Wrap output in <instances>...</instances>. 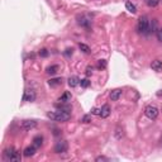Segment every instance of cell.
I'll use <instances>...</instances> for the list:
<instances>
[{"label":"cell","instance_id":"obj_29","mask_svg":"<svg viewBox=\"0 0 162 162\" xmlns=\"http://www.w3.org/2000/svg\"><path fill=\"white\" fill-rule=\"evenodd\" d=\"M97 67H99V69H105V67H106V61H105V59H100Z\"/></svg>","mask_w":162,"mask_h":162},{"label":"cell","instance_id":"obj_6","mask_svg":"<svg viewBox=\"0 0 162 162\" xmlns=\"http://www.w3.org/2000/svg\"><path fill=\"white\" fill-rule=\"evenodd\" d=\"M69 148V144H67L66 140H59L54 146V153H65Z\"/></svg>","mask_w":162,"mask_h":162},{"label":"cell","instance_id":"obj_11","mask_svg":"<svg viewBox=\"0 0 162 162\" xmlns=\"http://www.w3.org/2000/svg\"><path fill=\"white\" fill-rule=\"evenodd\" d=\"M71 99H72L71 92L70 91H65L61 96L58 97V103H70Z\"/></svg>","mask_w":162,"mask_h":162},{"label":"cell","instance_id":"obj_12","mask_svg":"<svg viewBox=\"0 0 162 162\" xmlns=\"http://www.w3.org/2000/svg\"><path fill=\"white\" fill-rule=\"evenodd\" d=\"M100 110H101V112H100V117L101 118H108L110 115V113H112V109H110V106L108 104L103 105V108H101Z\"/></svg>","mask_w":162,"mask_h":162},{"label":"cell","instance_id":"obj_3","mask_svg":"<svg viewBox=\"0 0 162 162\" xmlns=\"http://www.w3.org/2000/svg\"><path fill=\"white\" fill-rule=\"evenodd\" d=\"M148 27H150V20H148V16L143 15L140 16L139 20H138V25H137V29L139 33H147L148 32Z\"/></svg>","mask_w":162,"mask_h":162},{"label":"cell","instance_id":"obj_28","mask_svg":"<svg viewBox=\"0 0 162 162\" xmlns=\"http://www.w3.org/2000/svg\"><path fill=\"white\" fill-rule=\"evenodd\" d=\"M72 53H74V49L72 48H67L65 52H63V54H65L66 57H70V56H72Z\"/></svg>","mask_w":162,"mask_h":162},{"label":"cell","instance_id":"obj_7","mask_svg":"<svg viewBox=\"0 0 162 162\" xmlns=\"http://www.w3.org/2000/svg\"><path fill=\"white\" fill-rule=\"evenodd\" d=\"M37 127V122L36 120H23L22 124H20V128L23 130H31L33 128Z\"/></svg>","mask_w":162,"mask_h":162},{"label":"cell","instance_id":"obj_1","mask_svg":"<svg viewBox=\"0 0 162 162\" xmlns=\"http://www.w3.org/2000/svg\"><path fill=\"white\" fill-rule=\"evenodd\" d=\"M47 118H49L51 120H54V122H67L71 118V113H66L57 109V112L47 113Z\"/></svg>","mask_w":162,"mask_h":162},{"label":"cell","instance_id":"obj_22","mask_svg":"<svg viewBox=\"0 0 162 162\" xmlns=\"http://www.w3.org/2000/svg\"><path fill=\"white\" fill-rule=\"evenodd\" d=\"M147 1V5L148 6H151V8H155L158 5V3H160V0H146Z\"/></svg>","mask_w":162,"mask_h":162},{"label":"cell","instance_id":"obj_32","mask_svg":"<svg viewBox=\"0 0 162 162\" xmlns=\"http://www.w3.org/2000/svg\"><path fill=\"white\" fill-rule=\"evenodd\" d=\"M95 161H96V162H99V161H108V158H106V157H104V156H99V157H96Z\"/></svg>","mask_w":162,"mask_h":162},{"label":"cell","instance_id":"obj_21","mask_svg":"<svg viewBox=\"0 0 162 162\" xmlns=\"http://www.w3.org/2000/svg\"><path fill=\"white\" fill-rule=\"evenodd\" d=\"M114 134H115V138H117V139H122L123 134H124V133H123L122 127H117V128H115V133H114Z\"/></svg>","mask_w":162,"mask_h":162},{"label":"cell","instance_id":"obj_18","mask_svg":"<svg viewBox=\"0 0 162 162\" xmlns=\"http://www.w3.org/2000/svg\"><path fill=\"white\" fill-rule=\"evenodd\" d=\"M48 84L51 86H58V85L62 84V79L61 77H54V79H51L48 80Z\"/></svg>","mask_w":162,"mask_h":162},{"label":"cell","instance_id":"obj_26","mask_svg":"<svg viewBox=\"0 0 162 162\" xmlns=\"http://www.w3.org/2000/svg\"><path fill=\"white\" fill-rule=\"evenodd\" d=\"M82 123H90L91 122V115H84L82 119H81Z\"/></svg>","mask_w":162,"mask_h":162},{"label":"cell","instance_id":"obj_9","mask_svg":"<svg viewBox=\"0 0 162 162\" xmlns=\"http://www.w3.org/2000/svg\"><path fill=\"white\" fill-rule=\"evenodd\" d=\"M122 94H123L122 89H114V90L110 91V99H112L113 101H117V100L120 99Z\"/></svg>","mask_w":162,"mask_h":162},{"label":"cell","instance_id":"obj_16","mask_svg":"<svg viewBox=\"0 0 162 162\" xmlns=\"http://www.w3.org/2000/svg\"><path fill=\"white\" fill-rule=\"evenodd\" d=\"M58 70H59V67L57 66V65H52V66H48L46 69V72L48 75H56L57 72H58Z\"/></svg>","mask_w":162,"mask_h":162},{"label":"cell","instance_id":"obj_25","mask_svg":"<svg viewBox=\"0 0 162 162\" xmlns=\"http://www.w3.org/2000/svg\"><path fill=\"white\" fill-rule=\"evenodd\" d=\"M156 36H157V39H158L160 43H162V28H158L156 31Z\"/></svg>","mask_w":162,"mask_h":162},{"label":"cell","instance_id":"obj_20","mask_svg":"<svg viewBox=\"0 0 162 162\" xmlns=\"http://www.w3.org/2000/svg\"><path fill=\"white\" fill-rule=\"evenodd\" d=\"M79 47H80V49L84 53H86V54H89V53L91 52V51H90V47H89L87 44H85V43H80Z\"/></svg>","mask_w":162,"mask_h":162},{"label":"cell","instance_id":"obj_31","mask_svg":"<svg viewBox=\"0 0 162 162\" xmlns=\"http://www.w3.org/2000/svg\"><path fill=\"white\" fill-rule=\"evenodd\" d=\"M100 112H101L100 109H97V108H94V109L91 110V114H95V115H100Z\"/></svg>","mask_w":162,"mask_h":162},{"label":"cell","instance_id":"obj_10","mask_svg":"<svg viewBox=\"0 0 162 162\" xmlns=\"http://www.w3.org/2000/svg\"><path fill=\"white\" fill-rule=\"evenodd\" d=\"M23 100L24 101H34L36 100V92L33 90H27L23 95Z\"/></svg>","mask_w":162,"mask_h":162},{"label":"cell","instance_id":"obj_8","mask_svg":"<svg viewBox=\"0 0 162 162\" xmlns=\"http://www.w3.org/2000/svg\"><path fill=\"white\" fill-rule=\"evenodd\" d=\"M54 106L58 110H62V112H66V113H71V110H72V106L69 103H57Z\"/></svg>","mask_w":162,"mask_h":162},{"label":"cell","instance_id":"obj_4","mask_svg":"<svg viewBox=\"0 0 162 162\" xmlns=\"http://www.w3.org/2000/svg\"><path fill=\"white\" fill-rule=\"evenodd\" d=\"M158 109L156 108L155 105H148L146 109H144V114H146V117L148 119H151V120H155L158 117Z\"/></svg>","mask_w":162,"mask_h":162},{"label":"cell","instance_id":"obj_14","mask_svg":"<svg viewBox=\"0 0 162 162\" xmlns=\"http://www.w3.org/2000/svg\"><path fill=\"white\" fill-rule=\"evenodd\" d=\"M151 69L153 71H157V72L162 71V61H160V59H155V61H152Z\"/></svg>","mask_w":162,"mask_h":162},{"label":"cell","instance_id":"obj_24","mask_svg":"<svg viewBox=\"0 0 162 162\" xmlns=\"http://www.w3.org/2000/svg\"><path fill=\"white\" fill-rule=\"evenodd\" d=\"M80 85L82 87H87L90 85V81H89V79H82V80H80Z\"/></svg>","mask_w":162,"mask_h":162},{"label":"cell","instance_id":"obj_17","mask_svg":"<svg viewBox=\"0 0 162 162\" xmlns=\"http://www.w3.org/2000/svg\"><path fill=\"white\" fill-rule=\"evenodd\" d=\"M42 144H43V137H42V135H37V137L33 138V146L34 147L39 148Z\"/></svg>","mask_w":162,"mask_h":162},{"label":"cell","instance_id":"obj_30","mask_svg":"<svg viewBox=\"0 0 162 162\" xmlns=\"http://www.w3.org/2000/svg\"><path fill=\"white\" fill-rule=\"evenodd\" d=\"M92 70H94L92 66H87L86 67V76H91L92 75Z\"/></svg>","mask_w":162,"mask_h":162},{"label":"cell","instance_id":"obj_13","mask_svg":"<svg viewBox=\"0 0 162 162\" xmlns=\"http://www.w3.org/2000/svg\"><path fill=\"white\" fill-rule=\"evenodd\" d=\"M36 148H37V147H34V146L27 147V148L24 150V152H23V156H24V157H32V156H34V155H36Z\"/></svg>","mask_w":162,"mask_h":162},{"label":"cell","instance_id":"obj_19","mask_svg":"<svg viewBox=\"0 0 162 162\" xmlns=\"http://www.w3.org/2000/svg\"><path fill=\"white\" fill-rule=\"evenodd\" d=\"M125 8H127L128 11L132 13V14H134V13L137 11V8H135V5H134V4H132L130 1H127L125 3Z\"/></svg>","mask_w":162,"mask_h":162},{"label":"cell","instance_id":"obj_27","mask_svg":"<svg viewBox=\"0 0 162 162\" xmlns=\"http://www.w3.org/2000/svg\"><path fill=\"white\" fill-rule=\"evenodd\" d=\"M39 56L41 57H47V56H48V51H47L46 48H42L39 51Z\"/></svg>","mask_w":162,"mask_h":162},{"label":"cell","instance_id":"obj_15","mask_svg":"<svg viewBox=\"0 0 162 162\" xmlns=\"http://www.w3.org/2000/svg\"><path fill=\"white\" fill-rule=\"evenodd\" d=\"M79 84H80V79L77 76H71L69 79V86L70 87H76Z\"/></svg>","mask_w":162,"mask_h":162},{"label":"cell","instance_id":"obj_5","mask_svg":"<svg viewBox=\"0 0 162 162\" xmlns=\"http://www.w3.org/2000/svg\"><path fill=\"white\" fill-rule=\"evenodd\" d=\"M77 23L81 25V27H84V28H90V25H91V18L89 15H79L77 16Z\"/></svg>","mask_w":162,"mask_h":162},{"label":"cell","instance_id":"obj_2","mask_svg":"<svg viewBox=\"0 0 162 162\" xmlns=\"http://www.w3.org/2000/svg\"><path fill=\"white\" fill-rule=\"evenodd\" d=\"M4 156V160L5 161H11V162H19L20 160H22V157H20V153L15 150V148H6L5 151H4L3 153Z\"/></svg>","mask_w":162,"mask_h":162},{"label":"cell","instance_id":"obj_23","mask_svg":"<svg viewBox=\"0 0 162 162\" xmlns=\"http://www.w3.org/2000/svg\"><path fill=\"white\" fill-rule=\"evenodd\" d=\"M156 27H157V20H156V19H153V20H152V23L150 24V27H148V32H147V33H150L151 31L153 32V31L156 29Z\"/></svg>","mask_w":162,"mask_h":162}]
</instances>
